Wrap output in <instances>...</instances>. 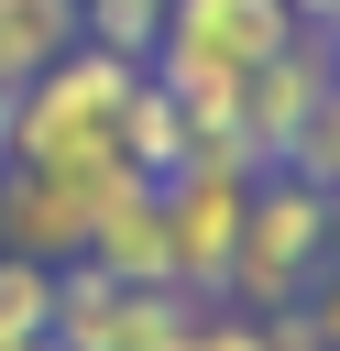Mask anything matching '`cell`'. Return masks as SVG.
<instances>
[{
	"mask_svg": "<svg viewBox=\"0 0 340 351\" xmlns=\"http://www.w3.org/2000/svg\"><path fill=\"white\" fill-rule=\"evenodd\" d=\"M175 351H263V318H252V307H219V296H208V307L186 318V340H175Z\"/></svg>",
	"mask_w": 340,
	"mask_h": 351,
	"instance_id": "13",
	"label": "cell"
},
{
	"mask_svg": "<svg viewBox=\"0 0 340 351\" xmlns=\"http://www.w3.org/2000/svg\"><path fill=\"white\" fill-rule=\"evenodd\" d=\"M263 351H329L307 307H263Z\"/></svg>",
	"mask_w": 340,
	"mask_h": 351,
	"instance_id": "14",
	"label": "cell"
},
{
	"mask_svg": "<svg viewBox=\"0 0 340 351\" xmlns=\"http://www.w3.org/2000/svg\"><path fill=\"white\" fill-rule=\"evenodd\" d=\"M208 296H186V285H121V274H99V263H55V351H175L186 340V318H197Z\"/></svg>",
	"mask_w": 340,
	"mask_h": 351,
	"instance_id": "3",
	"label": "cell"
},
{
	"mask_svg": "<svg viewBox=\"0 0 340 351\" xmlns=\"http://www.w3.org/2000/svg\"><path fill=\"white\" fill-rule=\"evenodd\" d=\"M340 252V197L296 165H263L252 197H241V230H230V274H219V307H296Z\"/></svg>",
	"mask_w": 340,
	"mask_h": 351,
	"instance_id": "2",
	"label": "cell"
},
{
	"mask_svg": "<svg viewBox=\"0 0 340 351\" xmlns=\"http://www.w3.org/2000/svg\"><path fill=\"white\" fill-rule=\"evenodd\" d=\"M132 88L143 66L99 55V44H66L33 88H11V132H0V165H55V176H121V132H132Z\"/></svg>",
	"mask_w": 340,
	"mask_h": 351,
	"instance_id": "1",
	"label": "cell"
},
{
	"mask_svg": "<svg viewBox=\"0 0 340 351\" xmlns=\"http://www.w3.org/2000/svg\"><path fill=\"white\" fill-rule=\"evenodd\" d=\"M0 351H55V340H0Z\"/></svg>",
	"mask_w": 340,
	"mask_h": 351,
	"instance_id": "17",
	"label": "cell"
},
{
	"mask_svg": "<svg viewBox=\"0 0 340 351\" xmlns=\"http://www.w3.org/2000/svg\"><path fill=\"white\" fill-rule=\"evenodd\" d=\"M77 44H99V55H121V66H154L165 0H77Z\"/></svg>",
	"mask_w": 340,
	"mask_h": 351,
	"instance_id": "10",
	"label": "cell"
},
{
	"mask_svg": "<svg viewBox=\"0 0 340 351\" xmlns=\"http://www.w3.org/2000/svg\"><path fill=\"white\" fill-rule=\"evenodd\" d=\"M66 44H77V0H0V99L33 88Z\"/></svg>",
	"mask_w": 340,
	"mask_h": 351,
	"instance_id": "9",
	"label": "cell"
},
{
	"mask_svg": "<svg viewBox=\"0 0 340 351\" xmlns=\"http://www.w3.org/2000/svg\"><path fill=\"white\" fill-rule=\"evenodd\" d=\"M55 329V263L0 252V340H44Z\"/></svg>",
	"mask_w": 340,
	"mask_h": 351,
	"instance_id": "12",
	"label": "cell"
},
{
	"mask_svg": "<svg viewBox=\"0 0 340 351\" xmlns=\"http://www.w3.org/2000/svg\"><path fill=\"white\" fill-rule=\"evenodd\" d=\"M285 11H296V22H329V11H340V0H285Z\"/></svg>",
	"mask_w": 340,
	"mask_h": 351,
	"instance_id": "16",
	"label": "cell"
},
{
	"mask_svg": "<svg viewBox=\"0 0 340 351\" xmlns=\"http://www.w3.org/2000/svg\"><path fill=\"white\" fill-rule=\"evenodd\" d=\"M121 154H132L143 176H175V154H186V110L154 88V66H143V88H132V132H121Z\"/></svg>",
	"mask_w": 340,
	"mask_h": 351,
	"instance_id": "11",
	"label": "cell"
},
{
	"mask_svg": "<svg viewBox=\"0 0 340 351\" xmlns=\"http://www.w3.org/2000/svg\"><path fill=\"white\" fill-rule=\"evenodd\" d=\"M329 44H340V33H329ZM329 99H340V77H329Z\"/></svg>",
	"mask_w": 340,
	"mask_h": 351,
	"instance_id": "19",
	"label": "cell"
},
{
	"mask_svg": "<svg viewBox=\"0 0 340 351\" xmlns=\"http://www.w3.org/2000/svg\"><path fill=\"white\" fill-rule=\"evenodd\" d=\"M154 197H165V263H175V285H186V296H219L252 176H208V165H186V176H154Z\"/></svg>",
	"mask_w": 340,
	"mask_h": 351,
	"instance_id": "6",
	"label": "cell"
},
{
	"mask_svg": "<svg viewBox=\"0 0 340 351\" xmlns=\"http://www.w3.org/2000/svg\"><path fill=\"white\" fill-rule=\"evenodd\" d=\"M329 77H340V44L318 33V22H296L285 33V55H263L252 77H241V143H252V165H285L296 154V132L329 110Z\"/></svg>",
	"mask_w": 340,
	"mask_h": 351,
	"instance_id": "4",
	"label": "cell"
},
{
	"mask_svg": "<svg viewBox=\"0 0 340 351\" xmlns=\"http://www.w3.org/2000/svg\"><path fill=\"white\" fill-rule=\"evenodd\" d=\"M296 307H307V318H318V340H329V351H340V252H329V274H318V285H307V296H296Z\"/></svg>",
	"mask_w": 340,
	"mask_h": 351,
	"instance_id": "15",
	"label": "cell"
},
{
	"mask_svg": "<svg viewBox=\"0 0 340 351\" xmlns=\"http://www.w3.org/2000/svg\"><path fill=\"white\" fill-rule=\"evenodd\" d=\"M329 197H340V186H329Z\"/></svg>",
	"mask_w": 340,
	"mask_h": 351,
	"instance_id": "20",
	"label": "cell"
},
{
	"mask_svg": "<svg viewBox=\"0 0 340 351\" xmlns=\"http://www.w3.org/2000/svg\"><path fill=\"white\" fill-rule=\"evenodd\" d=\"M121 176H132V165H121ZM99 186H110V176L0 165V252H22V263H77V252H88V219H99Z\"/></svg>",
	"mask_w": 340,
	"mask_h": 351,
	"instance_id": "5",
	"label": "cell"
},
{
	"mask_svg": "<svg viewBox=\"0 0 340 351\" xmlns=\"http://www.w3.org/2000/svg\"><path fill=\"white\" fill-rule=\"evenodd\" d=\"M318 33H340V11H329V22H318Z\"/></svg>",
	"mask_w": 340,
	"mask_h": 351,
	"instance_id": "18",
	"label": "cell"
},
{
	"mask_svg": "<svg viewBox=\"0 0 340 351\" xmlns=\"http://www.w3.org/2000/svg\"><path fill=\"white\" fill-rule=\"evenodd\" d=\"M77 263H99V274H121V285H175V263H165V197H154L143 165L99 186V219H88V252H77Z\"/></svg>",
	"mask_w": 340,
	"mask_h": 351,
	"instance_id": "8",
	"label": "cell"
},
{
	"mask_svg": "<svg viewBox=\"0 0 340 351\" xmlns=\"http://www.w3.org/2000/svg\"><path fill=\"white\" fill-rule=\"evenodd\" d=\"M285 33H296L285 0H165V44H154V55H186V66L252 77L263 55H285Z\"/></svg>",
	"mask_w": 340,
	"mask_h": 351,
	"instance_id": "7",
	"label": "cell"
}]
</instances>
